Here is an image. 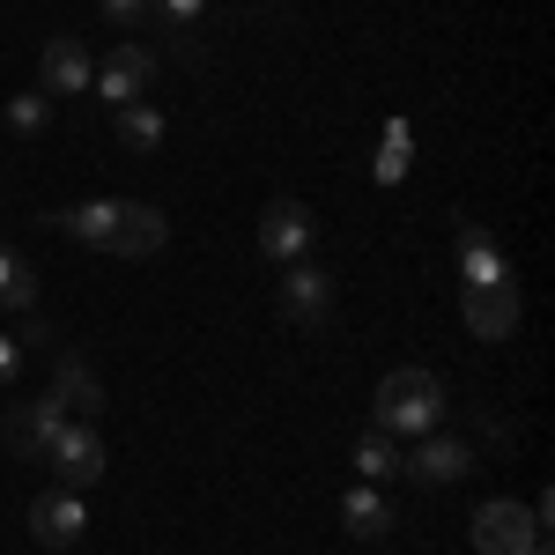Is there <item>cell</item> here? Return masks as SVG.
Returning <instances> with one entry per match:
<instances>
[{"instance_id": "obj_17", "label": "cell", "mask_w": 555, "mask_h": 555, "mask_svg": "<svg viewBox=\"0 0 555 555\" xmlns=\"http://www.w3.org/2000/svg\"><path fill=\"white\" fill-rule=\"evenodd\" d=\"M408 171H415V127L392 112V119H385V133H378V164H371V178H378V185H400Z\"/></svg>"}, {"instance_id": "obj_5", "label": "cell", "mask_w": 555, "mask_h": 555, "mask_svg": "<svg viewBox=\"0 0 555 555\" xmlns=\"http://www.w3.org/2000/svg\"><path fill=\"white\" fill-rule=\"evenodd\" d=\"M533 541H541V518L526 512V504H512V496L474 512V548L481 555H526Z\"/></svg>"}, {"instance_id": "obj_4", "label": "cell", "mask_w": 555, "mask_h": 555, "mask_svg": "<svg viewBox=\"0 0 555 555\" xmlns=\"http://www.w3.org/2000/svg\"><path fill=\"white\" fill-rule=\"evenodd\" d=\"M44 460H52V474H60V489H96L104 481V437H96V423H60V437L44 444Z\"/></svg>"}, {"instance_id": "obj_9", "label": "cell", "mask_w": 555, "mask_h": 555, "mask_svg": "<svg viewBox=\"0 0 555 555\" xmlns=\"http://www.w3.org/2000/svg\"><path fill=\"white\" fill-rule=\"evenodd\" d=\"M30 533H38V548H75L89 533L82 489H44L38 504H30Z\"/></svg>"}, {"instance_id": "obj_6", "label": "cell", "mask_w": 555, "mask_h": 555, "mask_svg": "<svg viewBox=\"0 0 555 555\" xmlns=\"http://www.w3.org/2000/svg\"><path fill=\"white\" fill-rule=\"evenodd\" d=\"M311 208L304 201H267V215H259V259H274V267H289V259L311 253Z\"/></svg>"}, {"instance_id": "obj_2", "label": "cell", "mask_w": 555, "mask_h": 555, "mask_svg": "<svg viewBox=\"0 0 555 555\" xmlns=\"http://www.w3.org/2000/svg\"><path fill=\"white\" fill-rule=\"evenodd\" d=\"M444 423V385L429 378V371H392L378 385V423L385 437H429V429Z\"/></svg>"}, {"instance_id": "obj_15", "label": "cell", "mask_w": 555, "mask_h": 555, "mask_svg": "<svg viewBox=\"0 0 555 555\" xmlns=\"http://www.w3.org/2000/svg\"><path fill=\"white\" fill-rule=\"evenodd\" d=\"M341 526L356 533V541H385L392 526H400V512H392V496H385L378 481H356L341 496Z\"/></svg>"}, {"instance_id": "obj_16", "label": "cell", "mask_w": 555, "mask_h": 555, "mask_svg": "<svg viewBox=\"0 0 555 555\" xmlns=\"http://www.w3.org/2000/svg\"><path fill=\"white\" fill-rule=\"evenodd\" d=\"M112 133H119V149H127V156H156V149H164V133H171V119L141 96V104H119Z\"/></svg>"}, {"instance_id": "obj_1", "label": "cell", "mask_w": 555, "mask_h": 555, "mask_svg": "<svg viewBox=\"0 0 555 555\" xmlns=\"http://www.w3.org/2000/svg\"><path fill=\"white\" fill-rule=\"evenodd\" d=\"M44 222L60 237H75V245H96V253H119V259H149L171 245V222L149 201H82V208H60Z\"/></svg>"}, {"instance_id": "obj_22", "label": "cell", "mask_w": 555, "mask_h": 555, "mask_svg": "<svg viewBox=\"0 0 555 555\" xmlns=\"http://www.w3.org/2000/svg\"><path fill=\"white\" fill-rule=\"evenodd\" d=\"M201 8H208V0H156V23H171L178 38H185V30L201 23Z\"/></svg>"}, {"instance_id": "obj_3", "label": "cell", "mask_w": 555, "mask_h": 555, "mask_svg": "<svg viewBox=\"0 0 555 555\" xmlns=\"http://www.w3.org/2000/svg\"><path fill=\"white\" fill-rule=\"evenodd\" d=\"M274 311H282L289 326H304V334H319V326L334 319V274L311 267V259H289L282 282H274Z\"/></svg>"}, {"instance_id": "obj_10", "label": "cell", "mask_w": 555, "mask_h": 555, "mask_svg": "<svg viewBox=\"0 0 555 555\" xmlns=\"http://www.w3.org/2000/svg\"><path fill=\"white\" fill-rule=\"evenodd\" d=\"M474 341H512L518 334V282H489V289H467L460 297Z\"/></svg>"}, {"instance_id": "obj_19", "label": "cell", "mask_w": 555, "mask_h": 555, "mask_svg": "<svg viewBox=\"0 0 555 555\" xmlns=\"http://www.w3.org/2000/svg\"><path fill=\"white\" fill-rule=\"evenodd\" d=\"M348 460H356V474H363V481H392V474H400V437H385V429H363Z\"/></svg>"}, {"instance_id": "obj_21", "label": "cell", "mask_w": 555, "mask_h": 555, "mask_svg": "<svg viewBox=\"0 0 555 555\" xmlns=\"http://www.w3.org/2000/svg\"><path fill=\"white\" fill-rule=\"evenodd\" d=\"M96 8H104V23H112V30H149V23H156V0H96Z\"/></svg>"}, {"instance_id": "obj_18", "label": "cell", "mask_w": 555, "mask_h": 555, "mask_svg": "<svg viewBox=\"0 0 555 555\" xmlns=\"http://www.w3.org/2000/svg\"><path fill=\"white\" fill-rule=\"evenodd\" d=\"M0 304L8 311H38V267L15 253V245H0Z\"/></svg>"}, {"instance_id": "obj_13", "label": "cell", "mask_w": 555, "mask_h": 555, "mask_svg": "<svg viewBox=\"0 0 555 555\" xmlns=\"http://www.w3.org/2000/svg\"><path fill=\"white\" fill-rule=\"evenodd\" d=\"M400 474H415L423 489H444V481H467V474H474V452L460 444V437H437V429H429L423 452H415V460H400Z\"/></svg>"}, {"instance_id": "obj_14", "label": "cell", "mask_w": 555, "mask_h": 555, "mask_svg": "<svg viewBox=\"0 0 555 555\" xmlns=\"http://www.w3.org/2000/svg\"><path fill=\"white\" fill-rule=\"evenodd\" d=\"M452 259H460V282H467V289L512 282V259H504V245H496L481 222H467V230H460V253H452Z\"/></svg>"}, {"instance_id": "obj_23", "label": "cell", "mask_w": 555, "mask_h": 555, "mask_svg": "<svg viewBox=\"0 0 555 555\" xmlns=\"http://www.w3.org/2000/svg\"><path fill=\"white\" fill-rule=\"evenodd\" d=\"M15 378H23V341L0 334V392H15Z\"/></svg>"}, {"instance_id": "obj_12", "label": "cell", "mask_w": 555, "mask_h": 555, "mask_svg": "<svg viewBox=\"0 0 555 555\" xmlns=\"http://www.w3.org/2000/svg\"><path fill=\"white\" fill-rule=\"evenodd\" d=\"M38 75H44V96H82V89L96 82V60H89L82 38H52L44 60H38Z\"/></svg>"}, {"instance_id": "obj_20", "label": "cell", "mask_w": 555, "mask_h": 555, "mask_svg": "<svg viewBox=\"0 0 555 555\" xmlns=\"http://www.w3.org/2000/svg\"><path fill=\"white\" fill-rule=\"evenodd\" d=\"M0 119H8V133H44V127H52V104H44L38 89H23V96H8Z\"/></svg>"}, {"instance_id": "obj_7", "label": "cell", "mask_w": 555, "mask_h": 555, "mask_svg": "<svg viewBox=\"0 0 555 555\" xmlns=\"http://www.w3.org/2000/svg\"><path fill=\"white\" fill-rule=\"evenodd\" d=\"M149 82H156V52H149V44H119V52L96 67V82H89V89L119 112V104H141V96H149Z\"/></svg>"}, {"instance_id": "obj_8", "label": "cell", "mask_w": 555, "mask_h": 555, "mask_svg": "<svg viewBox=\"0 0 555 555\" xmlns=\"http://www.w3.org/2000/svg\"><path fill=\"white\" fill-rule=\"evenodd\" d=\"M60 423H67V415H60V400L38 392V400H15V408H8L0 437H8V452H15V460H44V444L60 437Z\"/></svg>"}, {"instance_id": "obj_24", "label": "cell", "mask_w": 555, "mask_h": 555, "mask_svg": "<svg viewBox=\"0 0 555 555\" xmlns=\"http://www.w3.org/2000/svg\"><path fill=\"white\" fill-rule=\"evenodd\" d=\"M15 341H23V348H30V341H52V326H44L38 311H23V334H15Z\"/></svg>"}, {"instance_id": "obj_11", "label": "cell", "mask_w": 555, "mask_h": 555, "mask_svg": "<svg viewBox=\"0 0 555 555\" xmlns=\"http://www.w3.org/2000/svg\"><path fill=\"white\" fill-rule=\"evenodd\" d=\"M44 392H52V400H60V415H75V423H96V415H104V378L89 371L82 356H60V371H52Z\"/></svg>"}]
</instances>
